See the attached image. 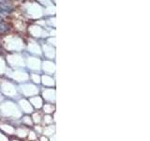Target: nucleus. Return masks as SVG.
<instances>
[{"label":"nucleus","mask_w":150,"mask_h":141,"mask_svg":"<svg viewBox=\"0 0 150 141\" xmlns=\"http://www.w3.org/2000/svg\"><path fill=\"white\" fill-rule=\"evenodd\" d=\"M8 29V26L3 23H0V33H4Z\"/></svg>","instance_id":"nucleus-1"},{"label":"nucleus","mask_w":150,"mask_h":141,"mask_svg":"<svg viewBox=\"0 0 150 141\" xmlns=\"http://www.w3.org/2000/svg\"><path fill=\"white\" fill-rule=\"evenodd\" d=\"M5 1V0H0V3H3Z\"/></svg>","instance_id":"nucleus-2"}]
</instances>
